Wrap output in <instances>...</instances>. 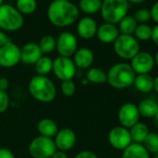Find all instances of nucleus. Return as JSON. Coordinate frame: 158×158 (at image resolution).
Segmentation results:
<instances>
[{
  "mask_svg": "<svg viewBox=\"0 0 158 158\" xmlns=\"http://www.w3.org/2000/svg\"><path fill=\"white\" fill-rule=\"evenodd\" d=\"M139 48V43L133 35L120 34L114 42L115 54L124 60H131L140 51Z\"/></svg>",
  "mask_w": 158,
  "mask_h": 158,
  "instance_id": "obj_6",
  "label": "nucleus"
},
{
  "mask_svg": "<svg viewBox=\"0 0 158 158\" xmlns=\"http://www.w3.org/2000/svg\"><path fill=\"white\" fill-rule=\"evenodd\" d=\"M56 150L54 140L43 136L35 138L29 145V152L34 158H50Z\"/></svg>",
  "mask_w": 158,
  "mask_h": 158,
  "instance_id": "obj_7",
  "label": "nucleus"
},
{
  "mask_svg": "<svg viewBox=\"0 0 158 158\" xmlns=\"http://www.w3.org/2000/svg\"><path fill=\"white\" fill-rule=\"evenodd\" d=\"M133 18L139 24L146 23L147 22H149L151 20L150 10L147 9H139V10H136V12L133 15Z\"/></svg>",
  "mask_w": 158,
  "mask_h": 158,
  "instance_id": "obj_32",
  "label": "nucleus"
},
{
  "mask_svg": "<svg viewBox=\"0 0 158 158\" xmlns=\"http://www.w3.org/2000/svg\"><path fill=\"white\" fill-rule=\"evenodd\" d=\"M56 49L60 56L70 58L77 50V39L70 32H62L56 39Z\"/></svg>",
  "mask_w": 158,
  "mask_h": 158,
  "instance_id": "obj_11",
  "label": "nucleus"
},
{
  "mask_svg": "<svg viewBox=\"0 0 158 158\" xmlns=\"http://www.w3.org/2000/svg\"><path fill=\"white\" fill-rule=\"evenodd\" d=\"M153 56L146 51H139L131 59L130 66L136 74L149 73L154 67Z\"/></svg>",
  "mask_w": 158,
  "mask_h": 158,
  "instance_id": "obj_13",
  "label": "nucleus"
},
{
  "mask_svg": "<svg viewBox=\"0 0 158 158\" xmlns=\"http://www.w3.org/2000/svg\"><path fill=\"white\" fill-rule=\"evenodd\" d=\"M52 72L55 76L61 81L72 80L73 78L76 67L70 58L59 56L53 60Z\"/></svg>",
  "mask_w": 158,
  "mask_h": 158,
  "instance_id": "obj_8",
  "label": "nucleus"
},
{
  "mask_svg": "<svg viewBox=\"0 0 158 158\" xmlns=\"http://www.w3.org/2000/svg\"><path fill=\"white\" fill-rule=\"evenodd\" d=\"M47 16L54 26L67 27L77 21L79 10L69 0H52L48 7Z\"/></svg>",
  "mask_w": 158,
  "mask_h": 158,
  "instance_id": "obj_1",
  "label": "nucleus"
},
{
  "mask_svg": "<svg viewBox=\"0 0 158 158\" xmlns=\"http://www.w3.org/2000/svg\"><path fill=\"white\" fill-rule=\"evenodd\" d=\"M98 30V25L96 21L91 17H83L77 23L76 31L77 35L83 39L89 40L93 38Z\"/></svg>",
  "mask_w": 158,
  "mask_h": 158,
  "instance_id": "obj_15",
  "label": "nucleus"
},
{
  "mask_svg": "<svg viewBox=\"0 0 158 158\" xmlns=\"http://www.w3.org/2000/svg\"><path fill=\"white\" fill-rule=\"evenodd\" d=\"M128 9L127 0H102L100 12L105 23L116 25L127 15Z\"/></svg>",
  "mask_w": 158,
  "mask_h": 158,
  "instance_id": "obj_4",
  "label": "nucleus"
},
{
  "mask_svg": "<svg viewBox=\"0 0 158 158\" xmlns=\"http://www.w3.org/2000/svg\"><path fill=\"white\" fill-rule=\"evenodd\" d=\"M61 92L64 96L66 97H71L75 93V85L72 80H67V81H62L61 86H60Z\"/></svg>",
  "mask_w": 158,
  "mask_h": 158,
  "instance_id": "obj_33",
  "label": "nucleus"
},
{
  "mask_svg": "<svg viewBox=\"0 0 158 158\" xmlns=\"http://www.w3.org/2000/svg\"><path fill=\"white\" fill-rule=\"evenodd\" d=\"M136 73L130 64L118 62L114 64L107 73V82L116 89H123L133 85Z\"/></svg>",
  "mask_w": 158,
  "mask_h": 158,
  "instance_id": "obj_2",
  "label": "nucleus"
},
{
  "mask_svg": "<svg viewBox=\"0 0 158 158\" xmlns=\"http://www.w3.org/2000/svg\"><path fill=\"white\" fill-rule=\"evenodd\" d=\"M9 42H10V38L8 37V35L3 31H0V48L3 47Z\"/></svg>",
  "mask_w": 158,
  "mask_h": 158,
  "instance_id": "obj_40",
  "label": "nucleus"
},
{
  "mask_svg": "<svg viewBox=\"0 0 158 158\" xmlns=\"http://www.w3.org/2000/svg\"><path fill=\"white\" fill-rule=\"evenodd\" d=\"M50 158H68V155H67L66 152L56 150L55 152L52 154V156Z\"/></svg>",
  "mask_w": 158,
  "mask_h": 158,
  "instance_id": "obj_41",
  "label": "nucleus"
},
{
  "mask_svg": "<svg viewBox=\"0 0 158 158\" xmlns=\"http://www.w3.org/2000/svg\"><path fill=\"white\" fill-rule=\"evenodd\" d=\"M133 86L141 93H149L153 89V77L149 73L136 74Z\"/></svg>",
  "mask_w": 158,
  "mask_h": 158,
  "instance_id": "obj_19",
  "label": "nucleus"
},
{
  "mask_svg": "<svg viewBox=\"0 0 158 158\" xmlns=\"http://www.w3.org/2000/svg\"><path fill=\"white\" fill-rule=\"evenodd\" d=\"M129 129L131 140L134 143H139L142 144L146 137L148 136L150 130L146 124L142 122H138L134 126H132Z\"/></svg>",
  "mask_w": 158,
  "mask_h": 158,
  "instance_id": "obj_22",
  "label": "nucleus"
},
{
  "mask_svg": "<svg viewBox=\"0 0 158 158\" xmlns=\"http://www.w3.org/2000/svg\"><path fill=\"white\" fill-rule=\"evenodd\" d=\"M23 16L17 9L9 4L0 6V28L8 32L20 30L23 25Z\"/></svg>",
  "mask_w": 158,
  "mask_h": 158,
  "instance_id": "obj_5",
  "label": "nucleus"
},
{
  "mask_svg": "<svg viewBox=\"0 0 158 158\" xmlns=\"http://www.w3.org/2000/svg\"><path fill=\"white\" fill-rule=\"evenodd\" d=\"M0 158H15L13 152L7 148H0Z\"/></svg>",
  "mask_w": 158,
  "mask_h": 158,
  "instance_id": "obj_37",
  "label": "nucleus"
},
{
  "mask_svg": "<svg viewBox=\"0 0 158 158\" xmlns=\"http://www.w3.org/2000/svg\"><path fill=\"white\" fill-rule=\"evenodd\" d=\"M138 26V23L135 21L133 16H126L118 23V29L121 35H132Z\"/></svg>",
  "mask_w": 158,
  "mask_h": 158,
  "instance_id": "obj_26",
  "label": "nucleus"
},
{
  "mask_svg": "<svg viewBox=\"0 0 158 158\" xmlns=\"http://www.w3.org/2000/svg\"><path fill=\"white\" fill-rule=\"evenodd\" d=\"M76 142V135L70 128H62L58 131L55 136L54 143L57 150L60 151H69L71 150Z\"/></svg>",
  "mask_w": 158,
  "mask_h": 158,
  "instance_id": "obj_14",
  "label": "nucleus"
},
{
  "mask_svg": "<svg viewBox=\"0 0 158 158\" xmlns=\"http://www.w3.org/2000/svg\"><path fill=\"white\" fill-rule=\"evenodd\" d=\"M3 2H4V0H0V6H1L2 4H4Z\"/></svg>",
  "mask_w": 158,
  "mask_h": 158,
  "instance_id": "obj_47",
  "label": "nucleus"
},
{
  "mask_svg": "<svg viewBox=\"0 0 158 158\" xmlns=\"http://www.w3.org/2000/svg\"><path fill=\"white\" fill-rule=\"evenodd\" d=\"M37 130L40 136L52 139L58 133V126L54 120L50 118H43L37 124Z\"/></svg>",
  "mask_w": 158,
  "mask_h": 158,
  "instance_id": "obj_21",
  "label": "nucleus"
},
{
  "mask_svg": "<svg viewBox=\"0 0 158 158\" xmlns=\"http://www.w3.org/2000/svg\"><path fill=\"white\" fill-rule=\"evenodd\" d=\"M117 117L122 127L130 128L132 126L139 122L140 115L136 104L132 102H126L119 108Z\"/></svg>",
  "mask_w": 158,
  "mask_h": 158,
  "instance_id": "obj_12",
  "label": "nucleus"
},
{
  "mask_svg": "<svg viewBox=\"0 0 158 158\" xmlns=\"http://www.w3.org/2000/svg\"><path fill=\"white\" fill-rule=\"evenodd\" d=\"M152 42L158 47V24H156L153 28H152Z\"/></svg>",
  "mask_w": 158,
  "mask_h": 158,
  "instance_id": "obj_39",
  "label": "nucleus"
},
{
  "mask_svg": "<svg viewBox=\"0 0 158 158\" xmlns=\"http://www.w3.org/2000/svg\"><path fill=\"white\" fill-rule=\"evenodd\" d=\"M10 105L9 95L6 91H0V114L5 113Z\"/></svg>",
  "mask_w": 158,
  "mask_h": 158,
  "instance_id": "obj_34",
  "label": "nucleus"
},
{
  "mask_svg": "<svg viewBox=\"0 0 158 158\" xmlns=\"http://www.w3.org/2000/svg\"><path fill=\"white\" fill-rule=\"evenodd\" d=\"M43 56L38 44L30 42L21 48V61L25 64H35Z\"/></svg>",
  "mask_w": 158,
  "mask_h": 158,
  "instance_id": "obj_17",
  "label": "nucleus"
},
{
  "mask_svg": "<svg viewBox=\"0 0 158 158\" xmlns=\"http://www.w3.org/2000/svg\"><path fill=\"white\" fill-rule=\"evenodd\" d=\"M53 60L49 57L42 56L35 64V70L37 75L46 76L52 71Z\"/></svg>",
  "mask_w": 158,
  "mask_h": 158,
  "instance_id": "obj_27",
  "label": "nucleus"
},
{
  "mask_svg": "<svg viewBox=\"0 0 158 158\" xmlns=\"http://www.w3.org/2000/svg\"><path fill=\"white\" fill-rule=\"evenodd\" d=\"M10 87V82L6 77H0V91H6Z\"/></svg>",
  "mask_w": 158,
  "mask_h": 158,
  "instance_id": "obj_38",
  "label": "nucleus"
},
{
  "mask_svg": "<svg viewBox=\"0 0 158 158\" xmlns=\"http://www.w3.org/2000/svg\"><path fill=\"white\" fill-rule=\"evenodd\" d=\"M153 90L158 93V75L153 78Z\"/></svg>",
  "mask_w": 158,
  "mask_h": 158,
  "instance_id": "obj_42",
  "label": "nucleus"
},
{
  "mask_svg": "<svg viewBox=\"0 0 158 158\" xmlns=\"http://www.w3.org/2000/svg\"><path fill=\"white\" fill-rule=\"evenodd\" d=\"M108 141L115 150L124 151L132 143L129 129L122 126L113 127L108 134Z\"/></svg>",
  "mask_w": 158,
  "mask_h": 158,
  "instance_id": "obj_10",
  "label": "nucleus"
},
{
  "mask_svg": "<svg viewBox=\"0 0 158 158\" xmlns=\"http://www.w3.org/2000/svg\"><path fill=\"white\" fill-rule=\"evenodd\" d=\"M134 37L138 41L150 40L152 37V27L146 23L138 24V26L134 32Z\"/></svg>",
  "mask_w": 158,
  "mask_h": 158,
  "instance_id": "obj_31",
  "label": "nucleus"
},
{
  "mask_svg": "<svg viewBox=\"0 0 158 158\" xmlns=\"http://www.w3.org/2000/svg\"><path fill=\"white\" fill-rule=\"evenodd\" d=\"M146 0H127L128 3H132V4H140L143 3Z\"/></svg>",
  "mask_w": 158,
  "mask_h": 158,
  "instance_id": "obj_43",
  "label": "nucleus"
},
{
  "mask_svg": "<svg viewBox=\"0 0 158 158\" xmlns=\"http://www.w3.org/2000/svg\"><path fill=\"white\" fill-rule=\"evenodd\" d=\"M73 63L76 68L85 70L89 69L94 61V54L88 48L77 49L73 55Z\"/></svg>",
  "mask_w": 158,
  "mask_h": 158,
  "instance_id": "obj_18",
  "label": "nucleus"
},
{
  "mask_svg": "<svg viewBox=\"0 0 158 158\" xmlns=\"http://www.w3.org/2000/svg\"><path fill=\"white\" fill-rule=\"evenodd\" d=\"M140 116L145 118H153L158 111V103L152 99H143L137 105Z\"/></svg>",
  "mask_w": 158,
  "mask_h": 158,
  "instance_id": "obj_20",
  "label": "nucleus"
},
{
  "mask_svg": "<svg viewBox=\"0 0 158 158\" xmlns=\"http://www.w3.org/2000/svg\"><path fill=\"white\" fill-rule=\"evenodd\" d=\"M119 35V29L115 24L104 23L98 27L96 36L103 44H114Z\"/></svg>",
  "mask_w": 158,
  "mask_h": 158,
  "instance_id": "obj_16",
  "label": "nucleus"
},
{
  "mask_svg": "<svg viewBox=\"0 0 158 158\" xmlns=\"http://www.w3.org/2000/svg\"><path fill=\"white\" fill-rule=\"evenodd\" d=\"M74 158H98L97 155L90 151H82L76 154Z\"/></svg>",
  "mask_w": 158,
  "mask_h": 158,
  "instance_id": "obj_36",
  "label": "nucleus"
},
{
  "mask_svg": "<svg viewBox=\"0 0 158 158\" xmlns=\"http://www.w3.org/2000/svg\"><path fill=\"white\" fill-rule=\"evenodd\" d=\"M21 61V48L12 42H9L0 48V66L11 68Z\"/></svg>",
  "mask_w": 158,
  "mask_h": 158,
  "instance_id": "obj_9",
  "label": "nucleus"
},
{
  "mask_svg": "<svg viewBox=\"0 0 158 158\" xmlns=\"http://www.w3.org/2000/svg\"><path fill=\"white\" fill-rule=\"evenodd\" d=\"M153 123H154L155 127L158 128V111H157L156 114H155V115H154V117H153Z\"/></svg>",
  "mask_w": 158,
  "mask_h": 158,
  "instance_id": "obj_44",
  "label": "nucleus"
},
{
  "mask_svg": "<svg viewBox=\"0 0 158 158\" xmlns=\"http://www.w3.org/2000/svg\"><path fill=\"white\" fill-rule=\"evenodd\" d=\"M102 0H79L78 10L87 15L96 14L101 10Z\"/></svg>",
  "mask_w": 158,
  "mask_h": 158,
  "instance_id": "obj_24",
  "label": "nucleus"
},
{
  "mask_svg": "<svg viewBox=\"0 0 158 158\" xmlns=\"http://www.w3.org/2000/svg\"><path fill=\"white\" fill-rule=\"evenodd\" d=\"M153 158H158V152H157V153H154V154H153Z\"/></svg>",
  "mask_w": 158,
  "mask_h": 158,
  "instance_id": "obj_46",
  "label": "nucleus"
},
{
  "mask_svg": "<svg viewBox=\"0 0 158 158\" xmlns=\"http://www.w3.org/2000/svg\"><path fill=\"white\" fill-rule=\"evenodd\" d=\"M17 10L23 15L33 14L37 8L36 0H16V7Z\"/></svg>",
  "mask_w": 158,
  "mask_h": 158,
  "instance_id": "obj_28",
  "label": "nucleus"
},
{
  "mask_svg": "<svg viewBox=\"0 0 158 158\" xmlns=\"http://www.w3.org/2000/svg\"><path fill=\"white\" fill-rule=\"evenodd\" d=\"M150 13H151V20H152L154 23H156V24H158V1H156L153 4V6L150 10Z\"/></svg>",
  "mask_w": 158,
  "mask_h": 158,
  "instance_id": "obj_35",
  "label": "nucleus"
},
{
  "mask_svg": "<svg viewBox=\"0 0 158 158\" xmlns=\"http://www.w3.org/2000/svg\"><path fill=\"white\" fill-rule=\"evenodd\" d=\"M28 90L31 96L40 102H51L57 94L56 88L52 81L47 76L35 75L28 85Z\"/></svg>",
  "mask_w": 158,
  "mask_h": 158,
  "instance_id": "obj_3",
  "label": "nucleus"
},
{
  "mask_svg": "<svg viewBox=\"0 0 158 158\" xmlns=\"http://www.w3.org/2000/svg\"><path fill=\"white\" fill-rule=\"evenodd\" d=\"M87 80L92 84H104L107 82V73L101 68H89L87 72Z\"/></svg>",
  "mask_w": 158,
  "mask_h": 158,
  "instance_id": "obj_25",
  "label": "nucleus"
},
{
  "mask_svg": "<svg viewBox=\"0 0 158 158\" xmlns=\"http://www.w3.org/2000/svg\"><path fill=\"white\" fill-rule=\"evenodd\" d=\"M122 158H150V153L142 144L132 142L123 151Z\"/></svg>",
  "mask_w": 158,
  "mask_h": 158,
  "instance_id": "obj_23",
  "label": "nucleus"
},
{
  "mask_svg": "<svg viewBox=\"0 0 158 158\" xmlns=\"http://www.w3.org/2000/svg\"><path fill=\"white\" fill-rule=\"evenodd\" d=\"M153 59H154V64L158 67V51L155 53V55H154Z\"/></svg>",
  "mask_w": 158,
  "mask_h": 158,
  "instance_id": "obj_45",
  "label": "nucleus"
},
{
  "mask_svg": "<svg viewBox=\"0 0 158 158\" xmlns=\"http://www.w3.org/2000/svg\"><path fill=\"white\" fill-rule=\"evenodd\" d=\"M38 47H39L42 54L50 53L54 49H56V38L49 35H44L40 39V41L38 43Z\"/></svg>",
  "mask_w": 158,
  "mask_h": 158,
  "instance_id": "obj_29",
  "label": "nucleus"
},
{
  "mask_svg": "<svg viewBox=\"0 0 158 158\" xmlns=\"http://www.w3.org/2000/svg\"><path fill=\"white\" fill-rule=\"evenodd\" d=\"M142 145L145 147L149 153L158 152V134L155 132H149L148 136L144 139Z\"/></svg>",
  "mask_w": 158,
  "mask_h": 158,
  "instance_id": "obj_30",
  "label": "nucleus"
}]
</instances>
